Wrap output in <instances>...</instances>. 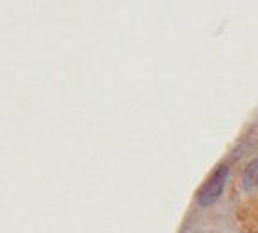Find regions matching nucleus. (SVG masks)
Listing matches in <instances>:
<instances>
[{"label": "nucleus", "instance_id": "obj_2", "mask_svg": "<svg viewBox=\"0 0 258 233\" xmlns=\"http://www.w3.org/2000/svg\"><path fill=\"white\" fill-rule=\"evenodd\" d=\"M244 182L247 188H256L258 186V159L249 162V166L244 171Z\"/></svg>", "mask_w": 258, "mask_h": 233}, {"label": "nucleus", "instance_id": "obj_1", "mask_svg": "<svg viewBox=\"0 0 258 233\" xmlns=\"http://www.w3.org/2000/svg\"><path fill=\"white\" fill-rule=\"evenodd\" d=\"M226 179H227V166H218L217 171L213 173L211 179H209L204 188L199 193V202L202 206L213 204L218 197L222 195V190L226 186Z\"/></svg>", "mask_w": 258, "mask_h": 233}]
</instances>
